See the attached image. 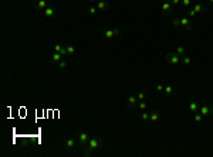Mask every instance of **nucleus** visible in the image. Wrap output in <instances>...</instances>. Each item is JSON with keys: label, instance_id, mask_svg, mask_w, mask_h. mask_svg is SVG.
<instances>
[{"label": "nucleus", "instance_id": "f257e3e1", "mask_svg": "<svg viewBox=\"0 0 213 157\" xmlns=\"http://www.w3.org/2000/svg\"><path fill=\"white\" fill-rule=\"evenodd\" d=\"M102 146V139L101 137H89V140H88V143L85 144L84 147L87 149H89V150H97L98 147H101Z\"/></svg>", "mask_w": 213, "mask_h": 157}, {"label": "nucleus", "instance_id": "f03ea898", "mask_svg": "<svg viewBox=\"0 0 213 157\" xmlns=\"http://www.w3.org/2000/svg\"><path fill=\"white\" fill-rule=\"evenodd\" d=\"M165 61L170 64V65H173V67H176V65H179V62L182 61L180 60V55H178L176 52H168L166 55H165Z\"/></svg>", "mask_w": 213, "mask_h": 157}, {"label": "nucleus", "instance_id": "7ed1b4c3", "mask_svg": "<svg viewBox=\"0 0 213 157\" xmlns=\"http://www.w3.org/2000/svg\"><path fill=\"white\" fill-rule=\"evenodd\" d=\"M180 27L186 31H190L193 28V23L190 21V19L188 16H183V17H180Z\"/></svg>", "mask_w": 213, "mask_h": 157}, {"label": "nucleus", "instance_id": "20e7f679", "mask_svg": "<svg viewBox=\"0 0 213 157\" xmlns=\"http://www.w3.org/2000/svg\"><path fill=\"white\" fill-rule=\"evenodd\" d=\"M199 113H202V116H212L213 115V106L209 103L200 105L199 108Z\"/></svg>", "mask_w": 213, "mask_h": 157}, {"label": "nucleus", "instance_id": "39448f33", "mask_svg": "<svg viewBox=\"0 0 213 157\" xmlns=\"http://www.w3.org/2000/svg\"><path fill=\"white\" fill-rule=\"evenodd\" d=\"M162 13H164V16H172V13L175 11V9H173V6H172V3L170 1H164V4H162Z\"/></svg>", "mask_w": 213, "mask_h": 157}, {"label": "nucleus", "instance_id": "423d86ee", "mask_svg": "<svg viewBox=\"0 0 213 157\" xmlns=\"http://www.w3.org/2000/svg\"><path fill=\"white\" fill-rule=\"evenodd\" d=\"M88 140H89V136H88V133H87V132H81V133H78V134H77V142H78V144H80V146H83V147H84L85 144L88 143Z\"/></svg>", "mask_w": 213, "mask_h": 157}, {"label": "nucleus", "instance_id": "0eeeda50", "mask_svg": "<svg viewBox=\"0 0 213 157\" xmlns=\"http://www.w3.org/2000/svg\"><path fill=\"white\" fill-rule=\"evenodd\" d=\"M120 34H121V30L118 27H115L112 30H105L104 31V37L105 38H114V37H118Z\"/></svg>", "mask_w": 213, "mask_h": 157}, {"label": "nucleus", "instance_id": "6e6552de", "mask_svg": "<svg viewBox=\"0 0 213 157\" xmlns=\"http://www.w3.org/2000/svg\"><path fill=\"white\" fill-rule=\"evenodd\" d=\"M193 10H195L196 13H206V11H208V7H206L203 3L196 1V3L193 4Z\"/></svg>", "mask_w": 213, "mask_h": 157}, {"label": "nucleus", "instance_id": "1a4fd4ad", "mask_svg": "<svg viewBox=\"0 0 213 157\" xmlns=\"http://www.w3.org/2000/svg\"><path fill=\"white\" fill-rule=\"evenodd\" d=\"M43 14H44V17L51 19V17L55 16V9H54V7H47L45 10H43Z\"/></svg>", "mask_w": 213, "mask_h": 157}, {"label": "nucleus", "instance_id": "9d476101", "mask_svg": "<svg viewBox=\"0 0 213 157\" xmlns=\"http://www.w3.org/2000/svg\"><path fill=\"white\" fill-rule=\"evenodd\" d=\"M95 6H97L98 11H104V10L108 9V3H107V0H98Z\"/></svg>", "mask_w": 213, "mask_h": 157}, {"label": "nucleus", "instance_id": "9b49d317", "mask_svg": "<svg viewBox=\"0 0 213 157\" xmlns=\"http://www.w3.org/2000/svg\"><path fill=\"white\" fill-rule=\"evenodd\" d=\"M34 4H36V7L39 9V10H45L48 6H47V0H34Z\"/></svg>", "mask_w": 213, "mask_h": 157}, {"label": "nucleus", "instance_id": "f8f14e48", "mask_svg": "<svg viewBox=\"0 0 213 157\" xmlns=\"http://www.w3.org/2000/svg\"><path fill=\"white\" fill-rule=\"evenodd\" d=\"M64 144H65V149L67 150H73L75 147V144H77V140L75 139H67Z\"/></svg>", "mask_w": 213, "mask_h": 157}, {"label": "nucleus", "instance_id": "ddd939ff", "mask_svg": "<svg viewBox=\"0 0 213 157\" xmlns=\"http://www.w3.org/2000/svg\"><path fill=\"white\" fill-rule=\"evenodd\" d=\"M161 111H154L152 113H151V116H149V120L152 122V123H155V122H158L159 119H161Z\"/></svg>", "mask_w": 213, "mask_h": 157}, {"label": "nucleus", "instance_id": "4468645a", "mask_svg": "<svg viewBox=\"0 0 213 157\" xmlns=\"http://www.w3.org/2000/svg\"><path fill=\"white\" fill-rule=\"evenodd\" d=\"M199 108H200V103H199V102H196V101H192V102L189 103V109H190V112H192V113L199 112Z\"/></svg>", "mask_w": 213, "mask_h": 157}, {"label": "nucleus", "instance_id": "2eb2a0df", "mask_svg": "<svg viewBox=\"0 0 213 157\" xmlns=\"http://www.w3.org/2000/svg\"><path fill=\"white\" fill-rule=\"evenodd\" d=\"M63 58H64V57H63L60 52H54V54H53V57H51V62H54V64H58V62H60Z\"/></svg>", "mask_w": 213, "mask_h": 157}, {"label": "nucleus", "instance_id": "dca6fc26", "mask_svg": "<svg viewBox=\"0 0 213 157\" xmlns=\"http://www.w3.org/2000/svg\"><path fill=\"white\" fill-rule=\"evenodd\" d=\"M65 51H67V55H74V54H75V47L67 44V45H65Z\"/></svg>", "mask_w": 213, "mask_h": 157}, {"label": "nucleus", "instance_id": "f3484780", "mask_svg": "<svg viewBox=\"0 0 213 157\" xmlns=\"http://www.w3.org/2000/svg\"><path fill=\"white\" fill-rule=\"evenodd\" d=\"M136 101H138V98H136V96H134V95H131V96H128V106H129V108H132V106H135V103H136Z\"/></svg>", "mask_w": 213, "mask_h": 157}, {"label": "nucleus", "instance_id": "a211bd4d", "mask_svg": "<svg viewBox=\"0 0 213 157\" xmlns=\"http://www.w3.org/2000/svg\"><path fill=\"white\" fill-rule=\"evenodd\" d=\"M180 60H182V62H183L185 65H190V62H192V60H190V57H189L188 54L182 55V57H180Z\"/></svg>", "mask_w": 213, "mask_h": 157}, {"label": "nucleus", "instance_id": "6ab92c4d", "mask_svg": "<svg viewBox=\"0 0 213 157\" xmlns=\"http://www.w3.org/2000/svg\"><path fill=\"white\" fill-rule=\"evenodd\" d=\"M176 54H178V55H180V57H182V55H185V54H186V47L179 45V47L176 48Z\"/></svg>", "mask_w": 213, "mask_h": 157}, {"label": "nucleus", "instance_id": "aec40b11", "mask_svg": "<svg viewBox=\"0 0 213 157\" xmlns=\"http://www.w3.org/2000/svg\"><path fill=\"white\" fill-rule=\"evenodd\" d=\"M164 92H165L166 96H170V95L173 93V86H172V85H166L165 89H164Z\"/></svg>", "mask_w": 213, "mask_h": 157}, {"label": "nucleus", "instance_id": "412c9836", "mask_svg": "<svg viewBox=\"0 0 213 157\" xmlns=\"http://www.w3.org/2000/svg\"><path fill=\"white\" fill-rule=\"evenodd\" d=\"M146 95H148L146 91H139L138 95H136V98H138V101H144V99L146 98Z\"/></svg>", "mask_w": 213, "mask_h": 157}, {"label": "nucleus", "instance_id": "4be33fe9", "mask_svg": "<svg viewBox=\"0 0 213 157\" xmlns=\"http://www.w3.org/2000/svg\"><path fill=\"white\" fill-rule=\"evenodd\" d=\"M202 113H199V112H195V115H193V122L195 123H200L202 122Z\"/></svg>", "mask_w": 213, "mask_h": 157}, {"label": "nucleus", "instance_id": "5701e85b", "mask_svg": "<svg viewBox=\"0 0 213 157\" xmlns=\"http://www.w3.org/2000/svg\"><path fill=\"white\" fill-rule=\"evenodd\" d=\"M138 108H139L141 111H146V108H148V103L145 102V99H144V101H139V103H138Z\"/></svg>", "mask_w": 213, "mask_h": 157}, {"label": "nucleus", "instance_id": "b1692460", "mask_svg": "<svg viewBox=\"0 0 213 157\" xmlns=\"http://www.w3.org/2000/svg\"><path fill=\"white\" fill-rule=\"evenodd\" d=\"M170 24H172V27H175V28H179V27H180V19H173Z\"/></svg>", "mask_w": 213, "mask_h": 157}, {"label": "nucleus", "instance_id": "393cba45", "mask_svg": "<svg viewBox=\"0 0 213 157\" xmlns=\"http://www.w3.org/2000/svg\"><path fill=\"white\" fill-rule=\"evenodd\" d=\"M149 116H151V113H148V112H145V111H142V113H141V119H142L144 122H146V120H149Z\"/></svg>", "mask_w": 213, "mask_h": 157}, {"label": "nucleus", "instance_id": "a878e982", "mask_svg": "<svg viewBox=\"0 0 213 157\" xmlns=\"http://www.w3.org/2000/svg\"><path fill=\"white\" fill-rule=\"evenodd\" d=\"M97 10H98V9H97V6H94V4H92V6H89V9H88V13L94 16V14H97Z\"/></svg>", "mask_w": 213, "mask_h": 157}, {"label": "nucleus", "instance_id": "bb28decb", "mask_svg": "<svg viewBox=\"0 0 213 157\" xmlns=\"http://www.w3.org/2000/svg\"><path fill=\"white\" fill-rule=\"evenodd\" d=\"M186 14H188V17H189V19H193V17H195L198 13H196L193 9H190V10H188V11H186Z\"/></svg>", "mask_w": 213, "mask_h": 157}, {"label": "nucleus", "instance_id": "cd10ccee", "mask_svg": "<svg viewBox=\"0 0 213 157\" xmlns=\"http://www.w3.org/2000/svg\"><path fill=\"white\" fill-rule=\"evenodd\" d=\"M63 48H64V45H61V44H55V45H54V52H61Z\"/></svg>", "mask_w": 213, "mask_h": 157}, {"label": "nucleus", "instance_id": "c85d7f7f", "mask_svg": "<svg viewBox=\"0 0 213 157\" xmlns=\"http://www.w3.org/2000/svg\"><path fill=\"white\" fill-rule=\"evenodd\" d=\"M67 65H68V64H67V61H63V60H61V61L58 62V68H60V70H65V68H67Z\"/></svg>", "mask_w": 213, "mask_h": 157}, {"label": "nucleus", "instance_id": "c756f323", "mask_svg": "<svg viewBox=\"0 0 213 157\" xmlns=\"http://www.w3.org/2000/svg\"><path fill=\"white\" fill-rule=\"evenodd\" d=\"M180 3L183 4V7H190V4H192V0H180Z\"/></svg>", "mask_w": 213, "mask_h": 157}, {"label": "nucleus", "instance_id": "7c9ffc66", "mask_svg": "<svg viewBox=\"0 0 213 157\" xmlns=\"http://www.w3.org/2000/svg\"><path fill=\"white\" fill-rule=\"evenodd\" d=\"M164 89H165V86H164L162 83H159V85H156V91H158V92H164Z\"/></svg>", "mask_w": 213, "mask_h": 157}, {"label": "nucleus", "instance_id": "2f4dec72", "mask_svg": "<svg viewBox=\"0 0 213 157\" xmlns=\"http://www.w3.org/2000/svg\"><path fill=\"white\" fill-rule=\"evenodd\" d=\"M89 1H91V3H94V1H98V0H89Z\"/></svg>", "mask_w": 213, "mask_h": 157}, {"label": "nucleus", "instance_id": "473e14b6", "mask_svg": "<svg viewBox=\"0 0 213 157\" xmlns=\"http://www.w3.org/2000/svg\"><path fill=\"white\" fill-rule=\"evenodd\" d=\"M208 1H210V3H213V0H208Z\"/></svg>", "mask_w": 213, "mask_h": 157}]
</instances>
